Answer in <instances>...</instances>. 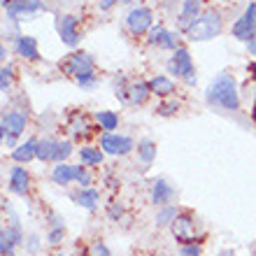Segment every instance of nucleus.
<instances>
[{
	"instance_id": "nucleus-46",
	"label": "nucleus",
	"mask_w": 256,
	"mask_h": 256,
	"mask_svg": "<svg viewBox=\"0 0 256 256\" xmlns=\"http://www.w3.org/2000/svg\"><path fill=\"white\" fill-rule=\"evenodd\" d=\"M252 119L256 122V98H254V105H252Z\"/></svg>"
},
{
	"instance_id": "nucleus-14",
	"label": "nucleus",
	"mask_w": 256,
	"mask_h": 256,
	"mask_svg": "<svg viewBox=\"0 0 256 256\" xmlns=\"http://www.w3.org/2000/svg\"><path fill=\"white\" fill-rule=\"evenodd\" d=\"M172 200H175L172 184H168V180H163V177H156L152 182V202L156 208H163V205H172Z\"/></svg>"
},
{
	"instance_id": "nucleus-25",
	"label": "nucleus",
	"mask_w": 256,
	"mask_h": 256,
	"mask_svg": "<svg viewBox=\"0 0 256 256\" xmlns=\"http://www.w3.org/2000/svg\"><path fill=\"white\" fill-rule=\"evenodd\" d=\"M96 124L100 126L102 133H114L116 128H119V114L112 112V110H100L96 114Z\"/></svg>"
},
{
	"instance_id": "nucleus-17",
	"label": "nucleus",
	"mask_w": 256,
	"mask_h": 256,
	"mask_svg": "<svg viewBox=\"0 0 256 256\" xmlns=\"http://www.w3.org/2000/svg\"><path fill=\"white\" fill-rule=\"evenodd\" d=\"M10 191L14 196H26L30 191V175L26 168H21V166L10 168Z\"/></svg>"
},
{
	"instance_id": "nucleus-5",
	"label": "nucleus",
	"mask_w": 256,
	"mask_h": 256,
	"mask_svg": "<svg viewBox=\"0 0 256 256\" xmlns=\"http://www.w3.org/2000/svg\"><path fill=\"white\" fill-rule=\"evenodd\" d=\"M126 28L130 35H147L152 28H154V10L144 5L133 7L130 12L126 14Z\"/></svg>"
},
{
	"instance_id": "nucleus-42",
	"label": "nucleus",
	"mask_w": 256,
	"mask_h": 256,
	"mask_svg": "<svg viewBox=\"0 0 256 256\" xmlns=\"http://www.w3.org/2000/svg\"><path fill=\"white\" fill-rule=\"evenodd\" d=\"M116 2H119V0H100V12H110Z\"/></svg>"
},
{
	"instance_id": "nucleus-4",
	"label": "nucleus",
	"mask_w": 256,
	"mask_h": 256,
	"mask_svg": "<svg viewBox=\"0 0 256 256\" xmlns=\"http://www.w3.org/2000/svg\"><path fill=\"white\" fill-rule=\"evenodd\" d=\"M58 68H61V72L66 74V77L77 80V77H82V74L94 72L96 70V58L91 54H86V52H72V54H68L66 58L58 63Z\"/></svg>"
},
{
	"instance_id": "nucleus-45",
	"label": "nucleus",
	"mask_w": 256,
	"mask_h": 256,
	"mask_svg": "<svg viewBox=\"0 0 256 256\" xmlns=\"http://www.w3.org/2000/svg\"><path fill=\"white\" fill-rule=\"evenodd\" d=\"M14 2H19V0H2V7H5V10H7V7H10V5H14Z\"/></svg>"
},
{
	"instance_id": "nucleus-33",
	"label": "nucleus",
	"mask_w": 256,
	"mask_h": 256,
	"mask_svg": "<svg viewBox=\"0 0 256 256\" xmlns=\"http://www.w3.org/2000/svg\"><path fill=\"white\" fill-rule=\"evenodd\" d=\"M74 84H77V86L80 88H96L98 86V72H86V74H82V77H77V80H74Z\"/></svg>"
},
{
	"instance_id": "nucleus-12",
	"label": "nucleus",
	"mask_w": 256,
	"mask_h": 256,
	"mask_svg": "<svg viewBox=\"0 0 256 256\" xmlns=\"http://www.w3.org/2000/svg\"><path fill=\"white\" fill-rule=\"evenodd\" d=\"M28 124V112L24 110H12L2 116V124H0V135H14V138H21V133L26 130Z\"/></svg>"
},
{
	"instance_id": "nucleus-48",
	"label": "nucleus",
	"mask_w": 256,
	"mask_h": 256,
	"mask_svg": "<svg viewBox=\"0 0 256 256\" xmlns=\"http://www.w3.org/2000/svg\"><path fill=\"white\" fill-rule=\"evenodd\" d=\"M124 5H130V2H135V0H122Z\"/></svg>"
},
{
	"instance_id": "nucleus-47",
	"label": "nucleus",
	"mask_w": 256,
	"mask_h": 256,
	"mask_svg": "<svg viewBox=\"0 0 256 256\" xmlns=\"http://www.w3.org/2000/svg\"><path fill=\"white\" fill-rule=\"evenodd\" d=\"M250 70H252V72L256 74V63H250Z\"/></svg>"
},
{
	"instance_id": "nucleus-41",
	"label": "nucleus",
	"mask_w": 256,
	"mask_h": 256,
	"mask_svg": "<svg viewBox=\"0 0 256 256\" xmlns=\"http://www.w3.org/2000/svg\"><path fill=\"white\" fill-rule=\"evenodd\" d=\"M244 44H247V54H250L252 58H254V61H256V35H254V38H252L250 42H244Z\"/></svg>"
},
{
	"instance_id": "nucleus-39",
	"label": "nucleus",
	"mask_w": 256,
	"mask_h": 256,
	"mask_svg": "<svg viewBox=\"0 0 256 256\" xmlns=\"http://www.w3.org/2000/svg\"><path fill=\"white\" fill-rule=\"evenodd\" d=\"M180 256H202V250L198 242H191V244H182L180 247Z\"/></svg>"
},
{
	"instance_id": "nucleus-43",
	"label": "nucleus",
	"mask_w": 256,
	"mask_h": 256,
	"mask_svg": "<svg viewBox=\"0 0 256 256\" xmlns=\"http://www.w3.org/2000/svg\"><path fill=\"white\" fill-rule=\"evenodd\" d=\"M216 256H236V252H233V250H222Z\"/></svg>"
},
{
	"instance_id": "nucleus-23",
	"label": "nucleus",
	"mask_w": 256,
	"mask_h": 256,
	"mask_svg": "<svg viewBox=\"0 0 256 256\" xmlns=\"http://www.w3.org/2000/svg\"><path fill=\"white\" fill-rule=\"evenodd\" d=\"M135 152H138V161L142 163V168H149L156 158V142L149 140V138H142V140L135 144Z\"/></svg>"
},
{
	"instance_id": "nucleus-35",
	"label": "nucleus",
	"mask_w": 256,
	"mask_h": 256,
	"mask_svg": "<svg viewBox=\"0 0 256 256\" xmlns=\"http://www.w3.org/2000/svg\"><path fill=\"white\" fill-rule=\"evenodd\" d=\"M74 182L80 184V186H91L94 184V177L88 172V166H77V177H74Z\"/></svg>"
},
{
	"instance_id": "nucleus-36",
	"label": "nucleus",
	"mask_w": 256,
	"mask_h": 256,
	"mask_svg": "<svg viewBox=\"0 0 256 256\" xmlns=\"http://www.w3.org/2000/svg\"><path fill=\"white\" fill-rule=\"evenodd\" d=\"M14 250H16V244H14L12 240L0 230V256H16L14 254Z\"/></svg>"
},
{
	"instance_id": "nucleus-13",
	"label": "nucleus",
	"mask_w": 256,
	"mask_h": 256,
	"mask_svg": "<svg viewBox=\"0 0 256 256\" xmlns=\"http://www.w3.org/2000/svg\"><path fill=\"white\" fill-rule=\"evenodd\" d=\"M200 14H202V0H184L182 10L177 14V26H180V30L186 33L196 21H198Z\"/></svg>"
},
{
	"instance_id": "nucleus-40",
	"label": "nucleus",
	"mask_w": 256,
	"mask_h": 256,
	"mask_svg": "<svg viewBox=\"0 0 256 256\" xmlns=\"http://www.w3.org/2000/svg\"><path fill=\"white\" fill-rule=\"evenodd\" d=\"M26 242H28V252H30V254H35V252L40 250V240H38L35 236H33V238H28Z\"/></svg>"
},
{
	"instance_id": "nucleus-21",
	"label": "nucleus",
	"mask_w": 256,
	"mask_h": 256,
	"mask_svg": "<svg viewBox=\"0 0 256 256\" xmlns=\"http://www.w3.org/2000/svg\"><path fill=\"white\" fill-rule=\"evenodd\" d=\"M149 86H152V94L158 96V98H170V96H175L177 86L175 82L170 80L168 74H156L149 80Z\"/></svg>"
},
{
	"instance_id": "nucleus-24",
	"label": "nucleus",
	"mask_w": 256,
	"mask_h": 256,
	"mask_svg": "<svg viewBox=\"0 0 256 256\" xmlns=\"http://www.w3.org/2000/svg\"><path fill=\"white\" fill-rule=\"evenodd\" d=\"M80 163L82 166H88V168H94V166H100L102 158H105V152L100 147H94V144H84L80 147Z\"/></svg>"
},
{
	"instance_id": "nucleus-16",
	"label": "nucleus",
	"mask_w": 256,
	"mask_h": 256,
	"mask_svg": "<svg viewBox=\"0 0 256 256\" xmlns=\"http://www.w3.org/2000/svg\"><path fill=\"white\" fill-rule=\"evenodd\" d=\"M14 54L21 56L24 61H40L38 40L30 38V35H16V40H14Z\"/></svg>"
},
{
	"instance_id": "nucleus-1",
	"label": "nucleus",
	"mask_w": 256,
	"mask_h": 256,
	"mask_svg": "<svg viewBox=\"0 0 256 256\" xmlns=\"http://www.w3.org/2000/svg\"><path fill=\"white\" fill-rule=\"evenodd\" d=\"M205 102L226 110V112H238L240 110V91H238V82L233 77V72L224 70L210 82L208 91H205Z\"/></svg>"
},
{
	"instance_id": "nucleus-9",
	"label": "nucleus",
	"mask_w": 256,
	"mask_h": 256,
	"mask_svg": "<svg viewBox=\"0 0 256 256\" xmlns=\"http://www.w3.org/2000/svg\"><path fill=\"white\" fill-rule=\"evenodd\" d=\"M66 124H68V130L72 138L77 140H86L88 135L94 133V122H91V116L86 112H82V110H72V112H68L66 116Z\"/></svg>"
},
{
	"instance_id": "nucleus-22",
	"label": "nucleus",
	"mask_w": 256,
	"mask_h": 256,
	"mask_svg": "<svg viewBox=\"0 0 256 256\" xmlns=\"http://www.w3.org/2000/svg\"><path fill=\"white\" fill-rule=\"evenodd\" d=\"M77 177V166H70V163H56L54 170H52V182L58 184V186H68V184L74 182Z\"/></svg>"
},
{
	"instance_id": "nucleus-26",
	"label": "nucleus",
	"mask_w": 256,
	"mask_h": 256,
	"mask_svg": "<svg viewBox=\"0 0 256 256\" xmlns=\"http://www.w3.org/2000/svg\"><path fill=\"white\" fill-rule=\"evenodd\" d=\"M56 142H58L56 138H40V140H38V161H42V163L54 161Z\"/></svg>"
},
{
	"instance_id": "nucleus-32",
	"label": "nucleus",
	"mask_w": 256,
	"mask_h": 256,
	"mask_svg": "<svg viewBox=\"0 0 256 256\" xmlns=\"http://www.w3.org/2000/svg\"><path fill=\"white\" fill-rule=\"evenodd\" d=\"M63 238H66V226H49V233H47V242L52 247L63 242Z\"/></svg>"
},
{
	"instance_id": "nucleus-44",
	"label": "nucleus",
	"mask_w": 256,
	"mask_h": 256,
	"mask_svg": "<svg viewBox=\"0 0 256 256\" xmlns=\"http://www.w3.org/2000/svg\"><path fill=\"white\" fill-rule=\"evenodd\" d=\"M0 58H2V63H5V58H7V47H5V44L0 47Z\"/></svg>"
},
{
	"instance_id": "nucleus-34",
	"label": "nucleus",
	"mask_w": 256,
	"mask_h": 256,
	"mask_svg": "<svg viewBox=\"0 0 256 256\" xmlns=\"http://www.w3.org/2000/svg\"><path fill=\"white\" fill-rule=\"evenodd\" d=\"M10 86H12V66L7 63V66L0 68V91H2V94H7V91H10Z\"/></svg>"
},
{
	"instance_id": "nucleus-29",
	"label": "nucleus",
	"mask_w": 256,
	"mask_h": 256,
	"mask_svg": "<svg viewBox=\"0 0 256 256\" xmlns=\"http://www.w3.org/2000/svg\"><path fill=\"white\" fill-rule=\"evenodd\" d=\"M128 86H130V82L126 80V74H119V77H114V82H112V91H114V96L124 105H128Z\"/></svg>"
},
{
	"instance_id": "nucleus-49",
	"label": "nucleus",
	"mask_w": 256,
	"mask_h": 256,
	"mask_svg": "<svg viewBox=\"0 0 256 256\" xmlns=\"http://www.w3.org/2000/svg\"><path fill=\"white\" fill-rule=\"evenodd\" d=\"M52 256H61V254H52Z\"/></svg>"
},
{
	"instance_id": "nucleus-11",
	"label": "nucleus",
	"mask_w": 256,
	"mask_h": 256,
	"mask_svg": "<svg viewBox=\"0 0 256 256\" xmlns=\"http://www.w3.org/2000/svg\"><path fill=\"white\" fill-rule=\"evenodd\" d=\"M58 38L66 47H77L82 40L80 33V19L74 14H63L58 19Z\"/></svg>"
},
{
	"instance_id": "nucleus-20",
	"label": "nucleus",
	"mask_w": 256,
	"mask_h": 256,
	"mask_svg": "<svg viewBox=\"0 0 256 256\" xmlns=\"http://www.w3.org/2000/svg\"><path fill=\"white\" fill-rule=\"evenodd\" d=\"M149 96H154L149 82L144 80L130 82V86H128V105H144L149 100Z\"/></svg>"
},
{
	"instance_id": "nucleus-38",
	"label": "nucleus",
	"mask_w": 256,
	"mask_h": 256,
	"mask_svg": "<svg viewBox=\"0 0 256 256\" xmlns=\"http://www.w3.org/2000/svg\"><path fill=\"white\" fill-rule=\"evenodd\" d=\"M108 216L112 219V222H119L124 216V205L119 200H112V202H108Z\"/></svg>"
},
{
	"instance_id": "nucleus-15",
	"label": "nucleus",
	"mask_w": 256,
	"mask_h": 256,
	"mask_svg": "<svg viewBox=\"0 0 256 256\" xmlns=\"http://www.w3.org/2000/svg\"><path fill=\"white\" fill-rule=\"evenodd\" d=\"M44 10V2L42 0H19V2H14L5 10L7 12V19L12 21H19L21 16H30V14H38Z\"/></svg>"
},
{
	"instance_id": "nucleus-2",
	"label": "nucleus",
	"mask_w": 256,
	"mask_h": 256,
	"mask_svg": "<svg viewBox=\"0 0 256 256\" xmlns=\"http://www.w3.org/2000/svg\"><path fill=\"white\" fill-rule=\"evenodd\" d=\"M224 30V19L216 10H205L198 16L194 26L186 30V40L191 42H205V40H214L219 38Z\"/></svg>"
},
{
	"instance_id": "nucleus-28",
	"label": "nucleus",
	"mask_w": 256,
	"mask_h": 256,
	"mask_svg": "<svg viewBox=\"0 0 256 256\" xmlns=\"http://www.w3.org/2000/svg\"><path fill=\"white\" fill-rule=\"evenodd\" d=\"M180 102L177 100H172V96L170 98H163L158 105H156V110H154V114H158V116H175L177 112H180Z\"/></svg>"
},
{
	"instance_id": "nucleus-30",
	"label": "nucleus",
	"mask_w": 256,
	"mask_h": 256,
	"mask_svg": "<svg viewBox=\"0 0 256 256\" xmlns=\"http://www.w3.org/2000/svg\"><path fill=\"white\" fill-rule=\"evenodd\" d=\"M72 154V142L70 140H58L56 142V152H54V161L52 163H66Z\"/></svg>"
},
{
	"instance_id": "nucleus-18",
	"label": "nucleus",
	"mask_w": 256,
	"mask_h": 256,
	"mask_svg": "<svg viewBox=\"0 0 256 256\" xmlns=\"http://www.w3.org/2000/svg\"><path fill=\"white\" fill-rule=\"evenodd\" d=\"M72 200L80 205V208L88 210V212H96L98 210V202H100V191L94 189V186H80L77 194H72Z\"/></svg>"
},
{
	"instance_id": "nucleus-19",
	"label": "nucleus",
	"mask_w": 256,
	"mask_h": 256,
	"mask_svg": "<svg viewBox=\"0 0 256 256\" xmlns=\"http://www.w3.org/2000/svg\"><path fill=\"white\" fill-rule=\"evenodd\" d=\"M12 161L14 163H21V166H26V163H30L33 158H38V140L35 138H30V140L21 142L16 149H12Z\"/></svg>"
},
{
	"instance_id": "nucleus-6",
	"label": "nucleus",
	"mask_w": 256,
	"mask_h": 256,
	"mask_svg": "<svg viewBox=\"0 0 256 256\" xmlns=\"http://www.w3.org/2000/svg\"><path fill=\"white\" fill-rule=\"evenodd\" d=\"M170 230H172V236H175V240L180 244L196 242V216L191 214L189 210H180V214L172 222Z\"/></svg>"
},
{
	"instance_id": "nucleus-7",
	"label": "nucleus",
	"mask_w": 256,
	"mask_h": 256,
	"mask_svg": "<svg viewBox=\"0 0 256 256\" xmlns=\"http://www.w3.org/2000/svg\"><path fill=\"white\" fill-rule=\"evenodd\" d=\"M230 35L240 42H250L256 35V2H250V5L244 7L242 16L230 28Z\"/></svg>"
},
{
	"instance_id": "nucleus-37",
	"label": "nucleus",
	"mask_w": 256,
	"mask_h": 256,
	"mask_svg": "<svg viewBox=\"0 0 256 256\" xmlns=\"http://www.w3.org/2000/svg\"><path fill=\"white\" fill-rule=\"evenodd\" d=\"M88 256H112V252H110V247L102 240H96L88 247Z\"/></svg>"
},
{
	"instance_id": "nucleus-31",
	"label": "nucleus",
	"mask_w": 256,
	"mask_h": 256,
	"mask_svg": "<svg viewBox=\"0 0 256 256\" xmlns=\"http://www.w3.org/2000/svg\"><path fill=\"white\" fill-rule=\"evenodd\" d=\"M2 233H5V236L10 238V240H12L16 247H19V244H24V240H26L24 230H21V224L16 222V219H12V224H10L7 228H2Z\"/></svg>"
},
{
	"instance_id": "nucleus-27",
	"label": "nucleus",
	"mask_w": 256,
	"mask_h": 256,
	"mask_svg": "<svg viewBox=\"0 0 256 256\" xmlns=\"http://www.w3.org/2000/svg\"><path fill=\"white\" fill-rule=\"evenodd\" d=\"M177 214H180V210L175 208V205H163V208H158V212H156V226L158 228H166V226H172V222L177 219Z\"/></svg>"
},
{
	"instance_id": "nucleus-8",
	"label": "nucleus",
	"mask_w": 256,
	"mask_h": 256,
	"mask_svg": "<svg viewBox=\"0 0 256 256\" xmlns=\"http://www.w3.org/2000/svg\"><path fill=\"white\" fill-rule=\"evenodd\" d=\"M98 147H100L105 154H110V156H126V154H130V152L135 149V142H133V138H128V135L102 133Z\"/></svg>"
},
{
	"instance_id": "nucleus-3",
	"label": "nucleus",
	"mask_w": 256,
	"mask_h": 256,
	"mask_svg": "<svg viewBox=\"0 0 256 256\" xmlns=\"http://www.w3.org/2000/svg\"><path fill=\"white\" fill-rule=\"evenodd\" d=\"M168 72H172L177 80H182L186 86H196L198 77H196L194 58H191L189 49L184 47V44H180L172 52V56H170V61H168Z\"/></svg>"
},
{
	"instance_id": "nucleus-10",
	"label": "nucleus",
	"mask_w": 256,
	"mask_h": 256,
	"mask_svg": "<svg viewBox=\"0 0 256 256\" xmlns=\"http://www.w3.org/2000/svg\"><path fill=\"white\" fill-rule=\"evenodd\" d=\"M147 42L152 44V47L175 52V49L180 47V33H175V30H168V28L163 26V24H156V26L147 33Z\"/></svg>"
}]
</instances>
